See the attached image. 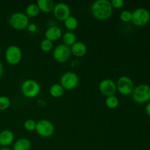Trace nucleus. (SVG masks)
<instances>
[{
    "label": "nucleus",
    "instance_id": "obj_1",
    "mask_svg": "<svg viewBox=\"0 0 150 150\" xmlns=\"http://www.w3.org/2000/svg\"><path fill=\"white\" fill-rule=\"evenodd\" d=\"M92 16L98 20L105 21L110 18L113 13V7L108 0H96L90 7Z\"/></svg>",
    "mask_w": 150,
    "mask_h": 150
},
{
    "label": "nucleus",
    "instance_id": "obj_2",
    "mask_svg": "<svg viewBox=\"0 0 150 150\" xmlns=\"http://www.w3.org/2000/svg\"><path fill=\"white\" fill-rule=\"evenodd\" d=\"M131 95L133 101L137 103H147L150 101V86L146 83H140L135 86Z\"/></svg>",
    "mask_w": 150,
    "mask_h": 150
},
{
    "label": "nucleus",
    "instance_id": "obj_3",
    "mask_svg": "<svg viewBox=\"0 0 150 150\" xmlns=\"http://www.w3.org/2000/svg\"><path fill=\"white\" fill-rule=\"evenodd\" d=\"M21 90L25 97L33 98L40 92V85L34 79H26L21 84Z\"/></svg>",
    "mask_w": 150,
    "mask_h": 150
},
{
    "label": "nucleus",
    "instance_id": "obj_4",
    "mask_svg": "<svg viewBox=\"0 0 150 150\" xmlns=\"http://www.w3.org/2000/svg\"><path fill=\"white\" fill-rule=\"evenodd\" d=\"M9 23L16 30H23L28 27L29 24V18L22 12H15L9 18Z\"/></svg>",
    "mask_w": 150,
    "mask_h": 150
},
{
    "label": "nucleus",
    "instance_id": "obj_5",
    "mask_svg": "<svg viewBox=\"0 0 150 150\" xmlns=\"http://www.w3.org/2000/svg\"><path fill=\"white\" fill-rule=\"evenodd\" d=\"M35 131L41 137L49 138L54 135L55 127L52 122L42 119L37 122Z\"/></svg>",
    "mask_w": 150,
    "mask_h": 150
},
{
    "label": "nucleus",
    "instance_id": "obj_6",
    "mask_svg": "<svg viewBox=\"0 0 150 150\" xmlns=\"http://www.w3.org/2000/svg\"><path fill=\"white\" fill-rule=\"evenodd\" d=\"M22 50L16 45H11L7 47L4 53L5 60L9 64L16 65L18 64L22 59Z\"/></svg>",
    "mask_w": 150,
    "mask_h": 150
},
{
    "label": "nucleus",
    "instance_id": "obj_7",
    "mask_svg": "<svg viewBox=\"0 0 150 150\" xmlns=\"http://www.w3.org/2000/svg\"><path fill=\"white\" fill-rule=\"evenodd\" d=\"M150 21V12L144 7H139L132 12L131 21L136 26H143Z\"/></svg>",
    "mask_w": 150,
    "mask_h": 150
},
{
    "label": "nucleus",
    "instance_id": "obj_8",
    "mask_svg": "<svg viewBox=\"0 0 150 150\" xmlns=\"http://www.w3.org/2000/svg\"><path fill=\"white\" fill-rule=\"evenodd\" d=\"M79 77L75 72L67 71L63 73L60 78V84L64 89L72 90L79 85Z\"/></svg>",
    "mask_w": 150,
    "mask_h": 150
},
{
    "label": "nucleus",
    "instance_id": "obj_9",
    "mask_svg": "<svg viewBox=\"0 0 150 150\" xmlns=\"http://www.w3.org/2000/svg\"><path fill=\"white\" fill-rule=\"evenodd\" d=\"M116 83L117 91L125 96L131 95L135 87L133 81L127 76H122L119 78Z\"/></svg>",
    "mask_w": 150,
    "mask_h": 150
},
{
    "label": "nucleus",
    "instance_id": "obj_10",
    "mask_svg": "<svg viewBox=\"0 0 150 150\" xmlns=\"http://www.w3.org/2000/svg\"><path fill=\"white\" fill-rule=\"evenodd\" d=\"M53 57L57 62L63 63L67 62L71 56L70 47L64 45V43H59L53 50Z\"/></svg>",
    "mask_w": 150,
    "mask_h": 150
},
{
    "label": "nucleus",
    "instance_id": "obj_11",
    "mask_svg": "<svg viewBox=\"0 0 150 150\" xmlns=\"http://www.w3.org/2000/svg\"><path fill=\"white\" fill-rule=\"evenodd\" d=\"M99 90L105 97L114 95L117 91V83L111 79H103L99 83Z\"/></svg>",
    "mask_w": 150,
    "mask_h": 150
},
{
    "label": "nucleus",
    "instance_id": "obj_12",
    "mask_svg": "<svg viewBox=\"0 0 150 150\" xmlns=\"http://www.w3.org/2000/svg\"><path fill=\"white\" fill-rule=\"evenodd\" d=\"M70 7L64 2H58L54 4L53 13L54 17L59 21H64L70 15Z\"/></svg>",
    "mask_w": 150,
    "mask_h": 150
},
{
    "label": "nucleus",
    "instance_id": "obj_13",
    "mask_svg": "<svg viewBox=\"0 0 150 150\" xmlns=\"http://www.w3.org/2000/svg\"><path fill=\"white\" fill-rule=\"evenodd\" d=\"M15 135L12 130L4 129L0 132V146L7 147L13 143Z\"/></svg>",
    "mask_w": 150,
    "mask_h": 150
},
{
    "label": "nucleus",
    "instance_id": "obj_14",
    "mask_svg": "<svg viewBox=\"0 0 150 150\" xmlns=\"http://www.w3.org/2000/svg\"><path fill=\"white\" fill-rule=\"evenodd\" d=\"M62 36V30L57 26H51L45 30V38L49 40L54 41L60 39Z\"/></svg>",
    "mask_w": 150,
    "mask_h": 150
},
{
    "label": "nucleus",
    "instance_id": "obj_15",
    "mask_svg": "<svg viewBox=\"0 0 150 150\" xmlns=\"http://www.w3.org/2000/svg\"><path fill=\"white\" fill-rule=\"evenodd\" d=\"M72 54L77 57H82L87 53V45L82 41H76L70 46Z\"/></svg>",
    "mask_w": 150,
    "mask_h": 150
},
{
    "label": "nucleus",
    "instance_id": "obj_16",
    "mask_svg": "<svg viewBox=\"0 0 150 150\" xmlns=\"http://www.w3.org/2000/svg\"><path fill=\"white\" fill-rule=\"evenodd\" d=\"M32 143L27 138H21L14 142L13 150H30Z\"/></svg>",
    "mask_w": 150,
    "mask_h": 150
},
{
    "label": "nucleus",
    "instance_id": "obj_17",
    "mask_svg": "<svg viewBox=\"0 0 150 150\" xmlns=\"http://www.w3.org/2000/svg\"><path fill=\"white\" fill-rule=\"evenodd\" d=\"M36 4L39 7L40 11L45 13H49L53 11L54 4H55L53 0H38Z\"/></svg>",
    "mask_w": 150,
    "mask_h": 150
},
{
    "label": "nucleus",
    "instance_id": "obj_18",
    "mask_svg": "<svg viewBox=\"0 0 150 150\" xmlns=\"http://www.w3.org/2000/svg\"><path fill=\"white\" fill-rule=\"evenodd\" d=\"M62 39L64 45H67V46L70 47L77 41V37L76 35L72 31H67V32H64L62 36Z\"/></svg>",
    "mask_w": 150,
    "mask_h": 150
},
{
    "label": "nucleus",
    "instance_id": "obj_19",
    "mask_svg": "<svg viewBox=\"0 0 150 150\" xmlns=\"http://www.w3.org/2000/svg\"><path fill=\"white\" fill-rule=\"evenodd\" d=\"M64 93V89L60 83H54L49 88V94L53 98H58L62 96Z\"/></svg>",
    "mask_w": 150,
    "mask_h": 150
},
{
    "label": "nucleus",
    "instance_id": "obj_20",
    "mask_svg": "<svg viewBox=\"0 0 150 150\" xmlns=\"http://www.w3.org/2000/svg\"><path fill=\"white\" fill-rule=\"evenodd\" d=\"M40 13V9L36 3H31L28 4L25 9V14L29 18H35Z\"/></svg>",
    "mask_w": 150,
    "mask_h": 150
},
{
    "label": "nucleus",
    "instance_id": "obj_21",
    "mask_svg": "<svg viewBox=\"0 0 150 150\" xmlns=\"http://www.w3.org/2000/svg\"><path fill=\"white\" fill-rule=\"evenodd\" d=\"M64 26L65 27L68 29V31H72L76 29L79 26V21L76 18L75 16H70L67 18H66L64 21Z\"/></svg>",
    "mask_w": 150,
    "mask_h": 150
},
{
    "label": "nucleus",
    "instance_id": "obj_22",
    "mask_svg": "<svg viewBox=\"0 0 150 150\" xmlns=\"http://www.w3.org/2000/svg\"><path fill=\"white\" fill-rule=\"evenodd\" d=\"M105 103V105L108 108L114 109V108H117L119 106V105H120V100H119V98L115 95H111V96L106 97Z\"/></svg>",
    "mask_w": 150,
    "mask_h": 150
},
{
    "label": "nucleus",
    "instance_id": "obj_23",
    "mask_svg": "<svg viewBox=\"0 0 150 150\" xmlns=\"http://www.w3.org/2000/svg\"><path fill=\"white\" fill-rule=\"evenodd\" d=\"M40 47L42 51H45V52H48L53 49L54 45H53L52 41L49 40L46 38H44L41 40L40 43Z\"/></svg>",
    "mask_w": 150,
    "mask_h": 150
},
{
    "label": "nucleus",
    "instance_id": "obj_24",
    "mask_svg": "<svg viewBox=\"0 0 150 150\" xmlns=\"http://www.w3.org/2000/svg\"><path fill=\"white\" fill-rule=\"evenodd\" d=\"M11 104L10 99L7 96L1 95L0 96V111H4L10 107Z\"/></svg>",
    "mask_w": 150,
    "mask_h": 150
},
{
    "label": "nucleus",
    "instance_id": "obj_25",
    "mask_svg": "<svg viewBox=\"0 0 150 150\" xmlns=\"http://www.w3.org/2000/svg\"><path fill=\"white\" fill-rule=\"evenodd\" d=\"M37 122L32 119H28L23 122V127L27 131H34L36 128Z\"/></svg>",
    "mask_w": 150,
    "mask_h": 150
},
{
    "label": "nucleus",
    "instance_id": "obj_26",
    "mask_svg": "<svg viewBox=\"0 0 150 150\" xmlns=\"http://www.w3.org/2000/svg\"><path fill=\"white\" fill-rule=\"evenodd\" d=\"M120 18L123 22H130L132 20V12L130 10H125L120 13Z\"/></svg>",
    "mask_w": 150,
    "mask_h": 150
},
{
    "label": "nucleus",
    "instance_id": "obj_27",
    "mask_svg": "<svg viewBox=\"0 0 150 150\" xmlns=\"http://www.w3.org/2000/svg\"><path fill=\"white\" fill-rule=\"evenodd\" d=\"M111 4L112 5L113 8L120 9L124 6V1L123 0H111Z\"/></svg>",
    "mask_w": 150,
    "mask_h": 150
},
{
    "label": "nucleus",
    "instance_id": "obj_28",
    "mask_svg": "<svg viewBox=\"0 0 150 150\" xmlns=\"http://www.w3.org/2000/svg\"><path fill=\"white\" fill-rule=\"evenodd\" d=\"M27 28L30 32H35L38 29V26L35 23H29Z\"/></svg>",
    "mask_w": 150,
    "mask_h": 150
},
{
    "label": "nucleus",
    "instance_id": "obj_29",
    "mask_svg": "<svg viewBox=\"0 0 150 150\" xmlns=\"http://www.w3.org/2000/svg\"><path fill=\"white\" fill-rule=\"evenodd\" d=\"M145 112L148 116L150 117V101L146 103V106H145Z\"/></svg>",
    "mask_w": 150,
    "mask_h": 150
},
{
    "label": "nucleus",
    "instance_id": "obj_30",
    "mask_svg": "<svg viewBox=\"0 0 150 150\" xmlns=\"http://www.w3.org/2000/svg\"><path fill=\"white\" fill-rule=\"evenodd\" d=\"M3 73H4V66H3L2 63L0 62V78L2 76Z\"/></svg>",
    "mask_w": 150,
    "mask_h": 150
},
{
    "label": "nucleus",
    "instance_id": "obj_31",
    "mask_svg": "<svg viewBox=\"0 0 150 150\" xmlns=\"http://www.w3.org/2000/svg\"><path fill=\"white\" fill-rule=\"evenodd\" d=\"M0 150H13V149H10L9 147H2L1 149H0Z\"/></svg>",
    "mask_w": 150,
    "mask_h": 150
}]
</instances>
